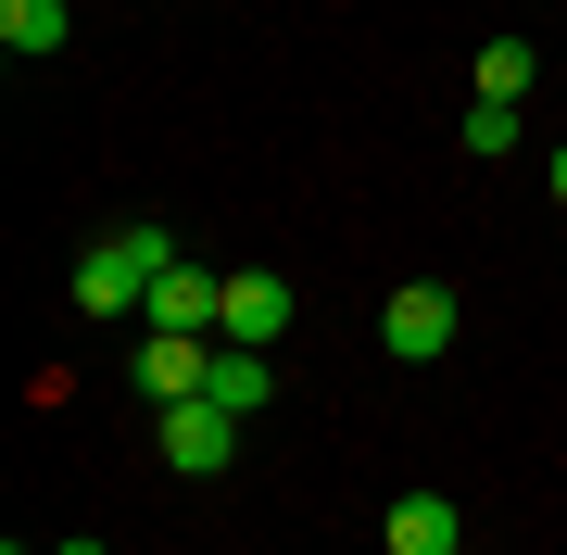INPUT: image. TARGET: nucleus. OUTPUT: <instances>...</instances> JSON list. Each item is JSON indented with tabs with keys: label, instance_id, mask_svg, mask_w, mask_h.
<instances>
[{
	"label": "nucleus",
	"instance_id": "1",
	"mask_svg": "<svg viewBox=\"0 0 567 555\" xmlns=\"http://www.w3.org/2000/svg\"><path fill=\"white\" fill-rule=\"evenodd\" d=\"M164 266H177V227H152V215H126L114 240H89V253H76V316H140Z\"/></svg>",
	"mask_w": 567,
	"mask_h": 555
},
{
	"label": "nucleus",
	"instance_id": "2",
	"mask_svg": "<svg viewBox=\"0 0 567 555\" xmlns=\"http://www.w3.org/2000/svg\"><path fill=\"white\" fill-rule=\"evenodd\" d=\"M454 329H466V316H454V290H442V278H404V290L379 304V353H391V367H442Z\"/></svg>",
	"mask_w": 567,
	"mask_h": 555
},
{
	"label": "nucleus",
	"instance_id": "3",
	"mask_svg": "<svg viewBox=\"0 0 567 555\" xmlns=\"http://www.w3.org/2000/svg\"><path fill=\"white\" fill-rule=\"evenodd\" d=\"M240 430H252V417H227L215 391H189V404H164V467H177V480H215L227 454H240Z\"/></svg>",
	"mask_w": 567,
	"mask_h": 555
},
{
	"label": "nucleus",
	"instance_id": "4",
	"mask_svg": "<svg viewBox=\"0 0 567 555\" xmlns=\"http://www.w3.org/2000/svg\"><path fill=\"white\" fill-rule=\"evenodd\" d=\"M278 329H290V278H265V266H240V278H227V341L278 353Z\"/></svg>",
	"mask_w": 567,
	"mask_h": 555
},
{
	"label": "nucleus",
	"instance_id": "5",
	"mask_svg": "<svg viewBox=\"0 0 567 555\" xmlns=\"http://www.w3.org/2000/svg\"><path fill=\"white\" fill-rule=\"evenodd\" d=\"M203 379H215V341H177V329L140 341V391H152V404H189Z\"/></svg>",
	"mask_w": 567,
	"mask_h": 555
},
{
	"label": "nucleus",
	"instance_id": "6",
	"mask_svg": "<svg viewBox=\"0 0 567 555\" xmlns=\"http://www.w3.org/2000/svg\"><path fill=\"white\" fill-rule=\"evenodd\" d=\"M379 543H391V555H454V543H466V517H454L442 493H404V505L379 517Z\"/></svg>",
	"mask_w": 567,
	"mask_h": 555
},
{
	"label": "nucleus",
	"instance_id": "7",
	"mask_svg": "<svg viewBox=\"0 0 567 555\" xmlns=\"http://www.w3.org/2000/svg\"><path fill=\"white\" fill-rule=\"evenodd\" d=\"M203 391H215L227 417H265V404H278V367H265L252 341H215V379H203Z\"/></svg>",
	"mask_w": 567,
	"mask_h": 555
},
{
	"label": "nucleus",
	"instance_id": "8",
	"mask_svg": "<svg viewBox=\"0 0 567 555\" xmlns=\"http://www.w3.org/2000/svg\"><path fill=\"white\" fill-rule=\"evenodd\" d=\"M63 39H76V13H63V0H0V51H13V63H51Z\"/></svg>",
	"mask_w": 567,
	"mask_h": 555
},
{
	"label": "nucleus",
	"instance_id": "9",
	"mask_svg": "<svg viewBox=\"0 0 567 555\" xmlns=\"http://www.w3.org/2000/svg\"><path fill=\"white\" fill-rule=\"evenodd\" d=\"M529 76H543L529 39H492V51H480V102H529Z\"/></svg>",
	"mask_w": 567,
	"mask_h": 555
},
{
	"label": "nucleus",
	"instance_id": "10",
	"mask_svg": "<svg viewBox=\"0 0 567 555\" xmlns=\"http://www.w3.org/2000/svg\"><path fill=\"white\" fill-rule=\"evenodd\" d=\"M466 152H480V165H492V152H517V102H466Z\"/></svg>",
	"mask_w": 567,
	"mask_h": 555
},
{
	"label": "nucleus",
	"instance_id": "11",
	"mask_svg": "<svg viewBox=\"0 0 567 555\" xmlns=\"http://www.w3.org/2000/svg\"><path fill=\"white\" fill-rule=\"evenodd\" d=\"M543 189H555V203H567V140H555V165H543Z\"/></svg>",
	"mask_w": 567,
	"mask_h": 555
},
{
	"label": "nucleus",
	"instance_id": "12",
	"mask_svg": "<svg viewBox=\"0 0 567 555\" xmlns=\"http://www.w3.org/2000/svg\"><path fill=\"white\" fill-rule=\"evenodd\" d=\"M63 555H102V543H63Z\"/></svg>",
	"mask_w": 567,
	"mask_h": 555
},
{
	"label": "nucleus",
	"instance_id": "13",
	"mask_svg": "<svg viewBox=\"0 0 567 555\" xmlns=\"http://www.w3.org/2000/svg\"><path fill=\"white\" fill-rule=\"evenodd\" d=\"M454 555H466V543H454Z\"/></svg>",
	"mask_w": 567,
	"mask_h": 555
}]
</instances>
